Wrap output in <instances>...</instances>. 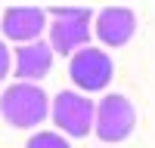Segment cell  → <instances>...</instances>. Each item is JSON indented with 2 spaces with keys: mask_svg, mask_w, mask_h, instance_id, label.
Segmentation results:
<instances>
[{
  "mask_svg": "<svg viewBox=\"0 0 155 148\" xmlns=\"http://www.w3.org/2000/svg\"><path fill=\"white\" fill-rule=\"evenodd\" d=\"M0 114L9 127L31 130L50 114V99L37 83H12L0 96Z\"/></svg>",
  "mask_w": 155,
  "mask_h": 148,
  "instance_id": "1",
  "label": "cell"
},
{
  "mask_svg": "<svg viewBox=\"0 0 155 148\" xmlns=\"http://www.w3.org/2000/svg\"><path fill=\"white\" fill-rule=\"evenodd\" d=\"M47 12L53 16V25H50V49L53 53L74 56L81 46H87L90 22H93L90 6H50Z\"/></svg>",
  "mask_w": 155,
  "mask_h": 148,
  "instance_id": "2",
  "label": "cell"
},
{
  "mask_svg": "<svg viewBox=\"0 0 155 148\" xmlns=\"http://www.w3.org/2000/svg\"><path fill=\"white\" fill-rule=\"evenodd\" d=\"M50 114H53V123L62 133L81 139V136H87L90 130H93L96 105L90 102L87 96L74 93V90H65V93H59L53 102H50Z\"/></svg>",
  "mask_w": 155,
  "mask_h": 148,
  "instance_id": "3",
  "label": "cell"
},
{
  "mask_svg": "<svg viewBox=\"0 0 155 148\" xmlns=\"http://www.w3.org/2000/svg\"><path fill=\"white\" fill-rule=\"evenodd\" d=\"M134 105L127 102V96L121 93H112L106 96L102 102H96V114H93V130L102 142H121L130 136L134 130Z\"/></svg>",
  "mask_w": 155,
  "mask_h": 148,
  "instance_id": "4",
  "label": "cell"
},
{
  "mask_svg": "<svg viewBox=\"0 0 155 148\" xmlns=\"http://www.w3.org/2000/svg\"><path fill=\"white\" fill-rule=\"evenodd\" d=\"M68 77L74 80L78 90L99 93L112 80V59L96 46H81L68 62Z\"/></svg>",
  "mask_w": 155,
  "mask_h": 148,
  "instance_id": "5",
  "label": "cell"
},
{
  "mask_svg": "<svg viewBox=\"0 0 155 148\" xmlns=\"http://www.w3.org/2000/svg\"><path fill=\"white\" fill-rule=\"evenodd\" d=\"M0 25H3L6 40L25 46V43L41 40V34L47 31V12L41 6H9L0 19Z\"/></svg>",
  "mask_w": 155,
  "mask_h": 148,
  "instance_id": "6",
  "label": "cell"
},
{
  "mask_svg": "<svg viewBox=\"0 0 155 148\" xmlns=\"http://www.w3.org/2000/svg\"><path fill=\"white\" fill-rule=\"evenodd\" d=\"M96 37L106 46H124L137 31V12L127 6H106L96 16Z\"/></svg>",
  "mask_w": 155,
  "mask_h": 148,
  "instance_id": "7",
  "label": "cell"
},
{
  "mask_svg": "<svg viewBox=\"0 0 155 148\" xmlns=\"http://www.w3.org/2000/svg\"><path fill=\"white\" fill-rule=\"evenodd\" d=\"M50 68H53V49H50V43L34 40V43H25V46L16 49V77L22 83L41 80Z\"/></svg>",
  "mask_w": 155,
  "mask_h": 148,
  "instance_id": "8",
  "label": "cell"
},
{
  "mask_svg": "<svg viewBox=\"0 0 155 148\" xmlns=\"http://www.w3.org/2000/svg\"><path fill=\"white\" fill-rule=\"evenodd\" d=\"M25 148H71V145L62 139L59 133H37V136H31V139L25 142Z\"/></svg>",
  "mask_w": 155,
  "mask_h": 148,
  "instance_id": "9",
  "label": "cell"
},
{
  "mask_svg": "<svg viewBox=\"0 0 155 148\" xmlns=\"http://www.w3.org/2000/svg\"><path fill=\"white\" fill-rule=\"evenodd\" d=\"M9 74V49H6V43L0 40V80H3Z\"/></svg>",
  "mask_w": 155,
  "mask_h": 148,
  "instance_id": "10",
  "label": "cell"
}]
</instances>
